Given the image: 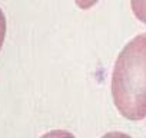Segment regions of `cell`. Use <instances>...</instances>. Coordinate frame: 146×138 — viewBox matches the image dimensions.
Returning <instances> with one entry per match:
<instances>
[{
	"instance_id": "obj_1",
	"label": "cell",
	"mask_w": 146,
	"mask_h": 138,
	"mask_svg": "<svg viewBox=\"0 0 146 138\" xmlns=\"http://www.w3.org/2000/svg\"><path fill=\"white\" fill-rule=\"evenodd\" d=\"M112 96L125 118H146V33L133 38L119 53L112 75Z\"/></svg>"
},
{
	"instance_id": "obj_2",
	"label": "cell",
	"mask_w": 146,
	"mask_h": 138,
	"mask_svg": "<svg viewBox=\"0 0 146 138\" xmlns=\"http://www.w3.org/2000/svg\"><path fill=\"white\" fill-rule=\"evenodd\" d=\"M130 6L136 19L146 25V0H130Z\"/></svg>"
},
{
	"instance_id": "obj_3",
	"label": "cell",
	"mask_w": 146,
	"mask_h": 138,
	"mask_svg": "<svg viewBox=\"0 0 146 138\" xmlns=\"http://www.w3.org/2000/svg\"><path fill=\"white\" fill-rule=\"evenodd\" d=\"M40 138H76V137L64 129H54V131H50V132L42 135Z\"/></svg>"
},
{
	"instance_id": "obj_5",
	"label": "cell",
	"mask_w": 146,
	"mask_h": 138,
	"mask_svg": "<svg viewBox=\"0 0 146 138\" xmlns=\"http://www.w3.org/2000/svg\"><path fill=\"white\" fill-rule=\"evenodd\" d=\"M98 2H99V0H75V3H76L80 9H83V10L90 9V7L95 6Z\"/></svg>"
},
{
	"instance_id": "obj_4",
	"label": "cell",
	"mask_w": 146,
	"mask_h": 138,
	"mask_svg": "<svg viewBox=\"0 0 146 138\" xmlns=\"http://www.w3.org/2000/svg\"><path fill=\"white\" fill-rule=\"evenodd\" d=\"M5 36H6V17H5V13L2 12V9H0V49L3 46Z\"/></svg>"
},
{
	"instance_id": "obj_6",
	"label": "cell",
	"mask_w": 146,
	"mask_h": 138,
	"mask_svg": "<svg viewBox=\"0 0 146 138\" xmlns=\"http://www.w3.org/2000/svg\"><path fill=\"white\" fill-rule=\"evenodd\" d=\"M102 138H132V137H129L127 134H123V132H108Z\"/></svg>"
}]
</instances>
